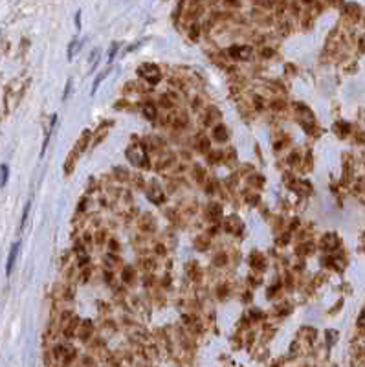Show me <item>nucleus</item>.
Here are the masks:
<instances>
[{
    "label": "nucleus",
    "mask_w": 365,
    "mask_h": 367,
    "mask_svg": "<svg viewBox=\"0 0 365 367\" xmlns=\"http://www.w3.org/2000/svg\"><path fill=\"white\" fill-rule=\"evenodd\" d=\"M76 28L77 30H81V11H77L76 13Z\"/></svg>",
    "instance_id": "nucleus-17"
},
{
    "label": "nucleus",
    "mask_w": 365,
    "mask_h": 367,
    "mask_svg": "<svg viewBox=\"0 0 365 367\" xmlns=\"http://www.w3.org/2000/svg\"><path fill=\"white\" fill-rule=\"evenodd\" d=\"M118 48H120V44H118V42H114V44L110 46V50H109V63H112V61H114V55H116V52H118Z\"/></svg>",
    "instance_id": "nucleus-13"
},
{
    "label": "nucleus",
    "mask_w": 365,
    "mask_h": 367,
    "mask_svg": "<svg viewBox=\"0 0 365 367\" xmlns=\"http://www.w3.org/2000/svg\"><path fill=\"white\" fill-rule=\"evenodd\" d=\"M7 176H9V167H7L6 163H2V186L7 184Z\"/></svg>",
    "instance_id": "nucleus-12"
},
{
    "label": "nucleus",
    "mask_w": 365,
    "mask_h": 367,
    "mask_svg": "<svg viewBox=\"0 0 365 367\" xmlns=\"http://www.w3.org/2000/svg\"><path fill=\"white\" fill-rule=\"evenodd\" d=\"M345 15H347V17H351V20H353V22H356V20L362 17V7H360L358 4H347Z\"/></svg>",
    "instance_id": "nucleus-3"
},
{
    "label": "nucleus",
    "mask_w": 365,
    "mask_h": 367,
    "mask_svg": "<svg viewBox=\"0 0 365 367\" xmlns=\"http://www.w3.org/2000/svg\"><path fill=\"white\" fill-rule=\"evenodd\" d=\"M143 114L147 116V120H154V118H156V107L147 103L145 107H143Z\"/></svg>",
    "instance_id": "nucleus-9"
},
{
    "label": "nucleus",
    "mask_w": 365,
    "mask_h": 367,
    "mask_svg": "<svg viewBox=\"0 0 365 367\" xmlns=\"http://www.w3.org/2000/svg\"><path fill=\"white\" fill-rule=\"evenodd\" d=\"M110 72H112V68H110V66H109L107 70H103V74H99V76H97V78H96V81H94V86H92V96L96 94V92H97V88H99V84H101V81H103V79H105V78H107V76H109Z\"/></svg>",
    "instance_id": "nucleus-6"
},
{
    "label": "nucleus",
    "mask_w": 365,
    "mask_h": 367,
    "mask_svg": "<svg viewBox=\"0 0 365 367\" xmlns=\"http://www.w3.org/2000/svg\"><path fill=\"white\" fill-rule=\"evenodd\" d=\"M70 86H72V81H68V84H66V90H64V99L68 97V92H70Z\"/></svg>",
    "instance_id": "nucleus-19"
},
{
    "label": "nucleus",
    "mask_w": 365,
    "mask_h": 367,
    "mask_svg": "<svg viewBox=\"0 0 365 367\" xmlns=\"http://www.w3.org/2000/svg\"><path fill=\"white\" fill-rule=\"evenodd\" d=\"M327 340H328V345H332L334 341L338 340V332H334V330H327Z\"/></svg>",
    "instance_id": "nucleus-14"
},
{
    "label": "nucleus",
    "mask_w": 365,
    "mask_h": 367,
    "mask_svg": "<svg viewBox=\"0 0 365 367\" xmlns=\"http://www.w3.org/2000/svg\"><path fill=\"white\" fill-rule=\"evenodd\" d=\"M30 207H32V202H28V204H26V207H24V215H22V219H20V228H19V230H22V228H24L26 219H28V215H30Z\"/></svg>",
    "instance_id": "nucleus-10"
},
{
    "label": "nucleus",
    "mask_w": 365,
    "mask_h": 367,
    "mask_svg": "<svg viewBox=\"0 0 365 367\" xmlns=\"http://www.w3.org/2000/svg\"><path fill=\"white\" fill-rule=\"evenodd\" d=\"M79 46H81V41L74 39L70 42V46H68V59H70V61L76 57V53H77V50H79Z\"/></svg>",
    "instance_id": "nucleus-8"
},
{
    "label": "nucleus",
    "mask_w": 365,
    "mask_h": 367,
    "mask_svg": "<svg viewBox=\"0 0 365 367\" xmlns=\"http://www.w3.org/2000/svg\"><path fill=\"white\" fill-rule=\"evenodd\" d=\"M191 37H193V39H197V37H199V26H197V24H193V26H191Z\"/></svg>",
    "instance_id": "nucleus-16"
},
{
    "label": "nucleus",
    "mask_w": 365,
    "mask_h": 367,
    "mask_svg": "<svg viewBox=\"0 0 365 367\" xmlns=\"http://www.w3.org/2000/svg\"><path fill=\"white\" fill-rule=\"evenodd\" d=\"M358 325H360V327H365V310H364V312H362V316H360Z\"/></svg>",
    "instance_id": "nucleus-18"
},
{
    "label": "nucleus",
    "mask_w": 365,
    "mask_h": 367,
    "mask_svg": "<svg viewBox=\"0 0 365 367\" xmlns=\"http://www.w3.org/2000/svg\"><path fill=\"white\" fill-rule=\"evenodd\" d=\"M19 248H20V245H19V243H15V245H13V248H11V251H9V261H7V268H6L7 276H9V274H11V270H13V264H15V259H17Z\"/></svg>",
    "instance_id": "nucleus-4"
},
{
    "label": "nucleus",
    "mask_w": 365,
    "mask_h": 367,
    "mask_svg": "<svg viewBox=\"0 0 365 367\" xmlns=\"http://www.w3.org/2000/svg\"><path fill=\"white\" fill-rule=\"evenodd\" d=\"M328 2H330V4H334V6H336V4L340 6V4H341V2H343V0H328Z\"/></svg>",
    "instance_id": "nucleus-20"
},
{
    "label": "nucleus",
    "mask_w": 365,
    "mask_h": 367,
    "mask_svg": "<svg viewBox=\"0 0 365 367\" xmlns=\"http://www.w3.org/2000/svg\"><path fill=\"white\" fill-rule=\"evenodd\" d=\"M257 6H259V7H270V6H272V0H257Z\"/></svg>",
    "instance_id": "nucleus-15"
},
{
    "label": "nucleus",
    "mask_w": 365,
    "mask_h": 367,
    "mask_svg": "<svg viewBox=\"0 0 365 367\" xmlns=\"http://www.w3.org/2000/svg\"><path fill=\"white\" fill-rule=\"evenodd\" d=\"M97 57H99V48H96V50L92 52V55H90V65H92V68H96L97 66Z\"/></svg>",
    "instance_id": "nucleus-11"
},
{
    "label": "nucleus",
    "mask_w": 365,
    "mask_h": 367,
    "mask_svg": "<svg viewBox=\"0 0 365 367\" xmlns=\"http://www.w3.org/2000/svg\"><path fill=\"white\" fill-rule=\"evenodd\" d=\"M213 136H215V140H218V142H226V140H228V130H226V127H222V125H217V127L213 129Z\"/></svg>",
    "instance_id": "nucleus-5"
},
{
    "label": "nucleus",
    "mask_w": 365,
    "mask_h": 367,
    "mask_svg": "<svg viewBox=\"0 0 365 367\" xmlns=\"http://www.w3.org/2000/svg\"><path fill=\"white\" fill-rule=\"evenodd\" d=\"M305 2H307V4H310V2H314V0H305Z\"/></svg>",
    "instance_id": "nucleus-21"
},
{
    "label": "nucleus",
    "mask_w": 365,
    "mask_h": 367,
    "mask_svg": "<svg viewBox=\"0 0 365 367\" xmlns=\"http://www.w3.org/2000/svg\"><path fill=\"white\" fill-rule=\"evenodd\" d=\"M230 53H231V57L248 59L250 57L251 50L248 48V46H233V48H230Z\"/></svg>",
    "instance_id": "nucleus-2"
},
{
    "label": "nucleus",
    "mask_w": 365,
    "mask_h": 367,
    "mask_svg": "<svg viewBox=\"0 0 365 367\" xmlns=\"http://www.w3.org/2000/svg\"><path fill=\"white\" fill-rule=\"evenodd\" d=\"M138 72H140V76H143L145 81H149L151 84H156L160 81V70H158V66L143 65V66H140V70Z\"/></svg>",
    "instance_id": "nucleus-1"
},
{
    "label": "nucleus",
    "mask_w": 365,
    "mask_h": 367,
    "mask_svg": "<svg viewBox=\"0 0 365 367\" xmlns=\"http://www.w3.org/2000/svg\"><path fill=\"white\" fill-rule=\"evenodd\" d=\"M147 197L151 202H154V204H160L162 202V191H160V187H156V191H153V189H147Z\"/></svg>",
    "instance_id": "nucleus-7"
}]
</instances>
